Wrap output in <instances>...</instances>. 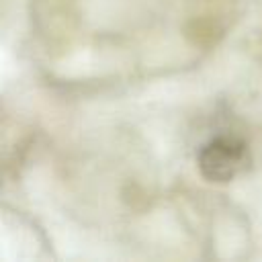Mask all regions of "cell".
<instances>
[{"label": "cell", "mask_w": 262, "mask_h": 262, "mask_svg": "<svg viewBox=\"0 0 262 262\" xmlns=\"http://www.w3.org/2000/svg\"><path fill=\"white\" fill-rule=\"evenodd\" d=\"M199 170L211 182H229L250 162L248 145L235 135H217L199 149Z\"/></svg>", "instance_id": "cell-1"}]
</instances>
